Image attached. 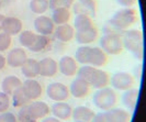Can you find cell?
Instances as JSON below:
<instances>
[{
	"instance_id": "6da1fadb",
	"label": "cell",
	"mask_w": 146,
	"mask_h": 122,
	"mask_svg": "<svg viewBox=\"0 0 146 122\" xmlns=\"http://www.w3.org/2000/svg\"><path fill=\"white\" fill-rule=\"evenodd\" d=\"M77 76L86 80L91 87L100 89L108 87L110 84V75L101 68L94 67L90 65H82L78 68Z\"/></svg>"
},
{
	"instance_id": "7a4b0ae2",
	"label": "cell",
	"mask_w": 146,
	"mask_h": 122,
	"mask_svg": "<svg viewBox=\"0 0 146 122\" xmlns=\"http://www.w3.org/2000/svg\"><path fill=\"white\" fill-rule=\"evenodd\" d=\"M51 108L44 101H30L28 105L20 108L19 120L21 122H34L40 119H44L50 115Z\"/></svg>"
},
{
	"instance_id": "3957f363",
	"label": "cell",
	"mask_w": 146,
	"mask_h": 122,
	"mask_svg": "<svg viewBox=\"0 0 146 122\" xmlns=\"http://www.w3.org/2000/svg\"><path fill=\"white\" fill-rule=\"evenodd\" d=\"M122 42H123V47L129 52H131L139 61L143 59L144 45H143V33L141 30L129 29L124 31V33L122 34Z\"/></svg>"
},
{
	"instance_id": "277c9868",
	"label": "cell",
	"mask_w": 146,
	"mask_h": 122,
	"mask_svg": "<svg viewBox=\"0 0 146 122\" xmlns=\"http://www.w3.org/2000/svg\"><path fill=\"white\" fill-rule=\"evenodd\" d=\"M139 20L137 11L134 8H123L117 11L113 17L110 19L108 23L114 27L121 32H124L130 29L133 24H135Z\"/></svg>"
},
{
	"instance_id": "5b68a950",
	"label": "cell",
	"mask_w": 146,
	"mask_h": 122,
	"mask_svg": "<svg viewBox=\"0 0 146 122\" xmlns=\"http://www.w3.org/2000/svg\"><path fill=\"white\" fill-rule=\"evenodd\" d=\"M92 103L94 106L104 112L117 106V93L111 87H104V88L97 89V91L92 96Z\"/></svg>"
},
{
	"instance_id": "8992f818",
	"label": "cell",
	"mask_w": 146,
	"mask_h": 122,
	"mask_svg": "<svg viewBox=\"0 0 146 122\" xmlns=\"http://www.w3.org/2000/svg\"><path fill=\"white\" fill-rule=\"evenodd\" d=\"M99 47L107 55H119L124 49L122 36L117 34H103L99 40Z\"/></svg>"
},
{
	"instance_id": "52a82bcc",
	"label": "cell",
	"mask_w": 146,
	"mask_h": 122,
	"mask_svg": "<svg viewBox=\"0 0 146 122\" xmlns=\"http://www.w3.org/2000/svg\"><path fill=\"white\" fill-rule=\"evenodd\" d=\"M110 84L114 90L125 91L133 88L135 84L134 76L127 72H117L110 77Z\"/></svg>"
},
{
	"instance_id": "ba28073f",
	"label": "cell",
	"mask_w": 146,
	"mask_h": 122,
	"mask_svg": "<svg viewBox=\"0 0 146 122\" xmlns=\"http://www.w3.org/2000/svg\"><path fill=\"white\" fill-rule=\"evenodd\" d=\"M46 95L51 100L55 101V102L66 101L70 97L69 87H67L63 83L54 81V83H51L50 85H47Z\"/></svg>"
},
{
	"instance_id": "9c48e42d",
	"label": "cell",
	"mask_w": 146,
	"mask_h": 122,
	"mask_svg": "<svg viewBox=\"0 0 146 122\" xmlns=\"http://www.w3.org/2000/svg\"><path fill=\"white\" fill-rule=\"evenodd\" d=\"M21 87L23 93H25L27 98L30 101L38 100V98H41L43 95V87L34 78L25 79L22 83Z\"/></svg>"
},
{
	"instance_id": "30bf717a",
	"label": "cell",
	"mask_w": 146,
	"mask_h": 122,
	"mask_svg": "<svg viewBox=\"0 0 146 122\" xmlns=\"http://www.w3.org/2000/svg\"><path fill=\"white\" fill-rule=\"evenodd\" d=\"M33 27H34L37 34L50 36L54 33V30H55L56 25L51 19V17L42 15L35 18V20L33 22Z\"/></svg>"
},
{
	"instance_id": "8fae6325",
	"label": "cell",
	"mask_w": 146,
	"mask_h": 122,
	"mask_svg": "<svg viewBox=\"0 0 146 122\" xmlns=\"http://www.w3.org/2000/svg\"><path fill=\"white\" fill-rule=\"evenodd\" d=\"M38 76L42 77H54L58 73V62L52 57H44L37 61Z\"/></svg>"
},
{
	"instance_id": "7c38bea8",
	"label": "cell",
	"mask_w": 146,
	"mask_h": 122,
	"mask_svg": "<svg viewBox=\"0 0 146 122\" xmlns=\"http://www.w3.org/2000/svg\"><path fill=\"white\" fill-rule=\"evenodd\" d=\"M73 11L75 15H86L96 17L97 15V1L96 0H76L73 3Z\"/></svg>"
},
{
	"instance_id": "4fadbf2b",
	"label": "cell",
	"mask_w": 146,
	"mask_h": 122,
	"mask_svg": "<svg viewBox=\"0 0 146 122\" xmlns=\"http://www.w3.org/2000/svg\"><path fill=\"white\" fill-rule=\"evenodd\" d=\"M90 89H91V86L87 81L77 76L69 86V93H70V96L77 99H84L89 95Z\"/></svg>"
},
{
	"instance_id": "5bb4252c",
	"label": "cell",
	"mask_w": 146,
	"mask_h": 122,
	"mask_svg": "<svg viewBox=\"0 0 146 122\" xmlns=\"http://www.w3.org/2000/svg\"><path fill=\"white\" fill-rule=\"evenodd\" d=\"M78 63L73 56L65 55L59 59L58 72H60L66 77H75L78 73Z\"/></svg>"
},
{
	"instance_id": "9a60e30c",
	"label": "cell",
	"mask_w": 146,
	"mask_h": 122,
	"mask_svg": "<svg viewBox=\"0 0 146 122\" xmlns=\"http://www.w3.org/2000/svg\"><path fill=\"white\" fill-rule=\"evenodd\" d=\"M28 58V53L22 47H15L8 53L7 64L13 68H21Z\"/></svg>"
},
{
	"instance_id": "2e32d148",
	"label": "cell",
	"mask_w": 146,
	"mask_h": 122,
	"mask_svg": "<svg viewBox=\"0 0 146 122\" xmlns=\"http://www.w3.org/2000/svg\"><path fill=\"white\" fill-rule=\"evenodd\" d=\"M99 36V30L96 25H92L88 29L81 30V31H76L75 36L76 41L82 45H88V44L94 43Z\"/></svg>"
},
{
	"instance_id": "e0dca14e",
	"label": "cell",
	"mask_w": 146,
	"mask_h": 122,
	"mask_svg": "<svg viewBox=\"0 0 146 122\" xmlns=\"http://www.w3.org/2000/svg\"><path fill=\"white\" fill-rule=\"evenodd\" d=\"M23 31V22L17 17H6L2 22V32L9 35H19Z\"/></svg>"
},
{
	"instance_id": "ac0fdd59",
	"label": "cell",
	"mask_w": 146,
	"mask_h": 122,
	"mask_svg": "<svg viewBox=\"0 0 146 122\" xmlns=\"http://www.w3.org/2000/svg\"><path fill=\"white\" fill-rule=\"evenodd\" d=\"M51 112L55 118L59 119L60 121H66L72 118L73 107L66 101H59V102H55L52 106Z\"/></svg>"
},
{
	"instance_id": "d6986e66",
	"label": "cell",
	"mask_w": 146,
	"mask_h": 122,
	"mask_svg": "<svg viewBox=\"0 0 146 122\" xmlns=\"http://www.w3.org/2000/svg\"><path fill=\"white\" fill-rule=\"evenodd\" d=\"M108 122H131V112L122 108H112L104 111Z\"/></svg>"
},
{
	"instance_id": "ffe728a7",
	"label": "cell",
	"mask_w": 146,
	"mask_h": 122,
	"mask_svg": "<svg viewBox=\"0 0 146 122\" xmlns=\"http://www.w3.org/2000/svg\"><path fill=\"white\" fill-rule=\"evenodd\" d=\"M75 29L73 25H70L69 23L66 24H60V25H56L55 30H54V36L56 40H58L59 42L63 43H67L69 41H72L75 36Z\"/></svg>"
},
{
	"instance_id": "44dd1931",
	"label": "cell",
	"mask_w": 146,
	"mask_h": 122,
	"mask_svg": "<svg viewBox=\"0 0 146 122\" xmlns=\"http://www.w3.org/2000/svg\"><path fill=\"white\" fill-rule=\"evenodd\" d=\"M108 62V55L103 52L99 46H91L89 58H88V65L94 67H102Z\"/></svg>"
},
{
	"instance_id": "7402d4cb",
	"label": "cell",
	"mask_w": 146,
	"mask_h": 122,
	"mask_svg": "<svg viewBox=\"0 0 146 122\" xmlns=\"http://www.w3.org/2000/svg\"><path fill=\"white\" fill-rule=\"evenodd\" d=\"M95 115L96 112L91 108L87 107V106H78L73 109L72 118L74 119V121L91 122Z\"/></svg>"
},
{
	"instance_id": "603a6c76",
	"label": "cell",
	"mask_w": 146,
	"mask_h": 122,
	"mask_svg": "<svg viewBox=\"0 0 146 122\" xmlns=\"http://www.w3.org/2000/svg\"><path fill=\"white\" fill-rule=\"evenodd\" d=\"M139 88H130L127 90H125L123 96H122V102L126 108V110H129L130 112H133L134 109L136 107L137 99H139Z\"/></svg>"
},
{
	"instance_id": "cb8c5ba5",
	"label": "cell",
	"mask_w": 146,
	"mask_h": 122,
	"mask_svg": "<svg viewBox=\"0 0 146 122\" xmlns=\"http://www.w3.org/2000/svg\"><path fill=\"white\" fill-rule=\"evenodd\" d=\"M22 86V80L19 77H17L15 75H10L5 77L2 83H1V89L3 93H8L9 96H11L15 93L18 88Z\"/></svg>"
},
{
	"instance_id": "d4e9b609",
	"label": "cell",
	"mask_w": 146,
	"mask_h": 122,
	"mask_svg": "<svg viewBox=\"0 0 146 122\" xmlns=\"http://www.w3.org/2000/svg\"><path fill=\"white\" fill-rule=\"evenodd\" d=\"M22 75L27 79L35 78L38 76V68H37V61L34 58H28L25 63L21 66Z\"/></svg>"
},
{
	"instance_id": "484cf974",
	"label": "cell",
	"mask_w": 146,
	"mask_h": 122,
	"mask_svg": "<svg viewBox=\"0 0 146 122\" xmlns=\"http://www.w3.org/2000/svg\"><path fill=\"white\" fill-rule=\"evenodd\" d=\"M70 18H72V12L69 9H55V10H53L51 17L55 25L66 24L70 21Z\"/></svg>"
},
{
	"instance_id": "4316f807",
	"label": "cell",
	"mask_w": 146,
	"mask_h": 122,
	"mask_svg": "<svg viewBox=\"0 0 146 122\" xmlns=\"http://www.w3.org/2000/svg\"><path fill=\"white\" fill-rule=\"evenodd\" d=\"M50 37L46 35H41V34H37L35 37V41L34 43L32 44L29 47V50L33 53H40V52H43L45 51L48 46H50Z\"/></svg>"
},
{
	"instance_id": "83f0119b",
	"label": "cell",
	"mask_w": 146,
	"mask_h": 122,
	"mask_svg": "<svg viewBox=\"0 0 146 122\" xmlns=\"http://www.w3.org/2000/svg\"><path fill=\"white\" fill-rule=\"evenodd\" d=\"M95 25L92 18L86 15H76L75 21H74V29L75 31H81V30L88 29L90 27Z\"/></svg>"
},
{
	"instance_id": "f1b7e54d",
	"label": "cell",
	"mask_w": 146,
	"mask_h": 122,
	"mask_svg": "<svg viewBox=\"0 0 146 122\" xmlns=\"http://www.w3.org/2000/svg\"><path fill=\"white\" fill-rule=\"evenodd\" d=\"M30 10L35 15H44L48 9V0H31L29 3Z\"/></svg>"
},
{
	"instance_id": "f546056e",
	"label": "cell",
	"mask_w": 146,
	"mask_h": 122,
	"mask_svg": "<svg viewBox=\"0 0 146 122\" xmlns=\"http://www.w3.org/2000/svg\"><path fill=\"white\" fill-rule=\"evenodd\" d=\"M90 50H91V46H89V45H81V46H79L76 50V52H75V57L74 58L79 64L88 65V58H89Z\"/></svg>"
},
{
	"instance_id": "4dcf8cb0",
	"label": "cell",
	"mask_w": 146,
	"mask_h": 122,
	"mask_svg": "<svg viewBox=\"0 0 146 122\" xmlns=\"http://www.w3.org/2000/svg\"><path fill=\"white\" fill-rule=\"evenodd\" d=\"M36 37V33L31 31V30H24L19 34V43L21 44L23 47L29 49L32 44L34 43Z\"/></svg>"
},
{
	"instance_id": "1f68e13d",
	"label": "cell",
	"mask_w": 146,
	"mask_h": 122,
	"mask_svg": "<svg viewBox=\"0 0 146 122\" xmlns=\"http://www.w3.org/2000/svg\"><path fill=\"white\" fill-rule=\"evenodd\" d=\"M11 96H12V103H13V107H15V108H21V107H23V106H25V105H28L30 102V100L27 98V96H25V93H23L22 87L18 88Z\"/></svg>"
},
{
	"instance_id": "d6a6232c",
	"label": "cell",
	"mask_w": 146,
	"mask_h": 122,
	"mask_svg": "<svg viewBox=\"0 0 146 122\" xmlns=\"http://www.w3.org/2000/svg\"><path fill=\"white\" fill-rule=\"evenodd\" d=\"M75 0H48V7L51 10L55 9H70Z\"/></svg>"
},
{
	"instance_id": "836d02e7",
	"label": "cell",
	"mask_w": 146,
	"mask_h": 122,
	"mask_svg": "<svg viewBox=\"0 0 146 122\" xmlns=\"http://www.w3.org/2000/svg\"><path fill=\"white\" fill-rule=\"evenodd\" d=\"M11 43H12V36L5 32H0V52H6L9 50Z\"/></svg>"
},
{
	"instance_id": "e575fe53",
	"label": "cell",
	"mask_w": 146,
	"mask_h": 122,
	"mask_svg": "<svg viewBox=\"0 0 146 122\" xmlns=\"http://www.w3.org/2000/svg\"><path fill=\"white\" fill-rule=\"evenodd\" d=\"M11 106V97L8 93L0 91V113L8 111Z\"/></svg>"
},
{
	"instance_id": "d590c367",
	"label": "cell",
	"mask_w": 146,
	"mask_h": 122,
	"mask_svg": "<svg viewBox=\"0 0 146 122\" xmlns=\"http://www.w3.org/2000/svg\"><path fill=\"white\" fill-rule=\"evenodd\" d=\"M0 122H18V119L12 112H2L0 113Z\"/></svg>"
},
{
	"instance_id": "8d00e7d4",
	"label": "cell",
	"mask_w": 146,
	"mask_h": 122,
	"mask_svg": "<svg viewBox=\"0 0 146 122\" xmlns=\"http://www.w3.org/2000/svg\"><path fill=\"white\" fill-rule=\"evenodd\" d=\"M117 2L123 8H132L134 5H136L137 0H117Z\"/></svg>"
},
{
	"instance_id": "74e56055",
	"label": "cell",
	"mask_w": 146,
	"mask_h": 122,
	"mask_svg": "<svg viewBox=\"0 0 146 122\" xmlns=\"http://www.w3.org/2000/svg\"><path fill=\"white\" fill-rule=\"evenodd\" d=\"M91 122H108V120H107V117L104 115V112L101 111V112L96 113L95 117L92 118Z\"/></svg>"
},
{
	"instance_id": "f35d334b",
	"label": "cell",
	"mask_w": 146,
	"mask_h": 122,
	"mask_svg": "<svg viewBox=\"0 0 146 122\" xmlns=\"http://www.w3.org/2000/svg\"><path fill=\"white\" fill-rule=\"evenodd\" d=\"M42 122H62L59 119H57V118H55L54 115L53 117H50V115H47V117H45L43 120H42Z\"/></svg>"
},
{
	"instance_id": "ab89813d",
	"label": "cell",
	"mask_w": 146,
	"mask_h": 122,
	"mask_svg": "<svg viewBox=\"0 0 146 122\" xmlns=\"http://www.w3.org/2000/svg\"><path fill=\"white\" fill-rule=\"evenodd\" d=\"M6 65H7V58L0 54V71H2L6 67Z\"/></svg>"
},
{
	"instance_id": "60d3db41",
	"label": "cell",
	"mask_w": 146,
	"mask_h": 122,
	"mask_svg": "<svg viewBox=\"0 0 146 122\" xmlns=\"http://www.w3.org/2000/svg\"><path fill=\"white\" fill-rule=\"evenodd\" d=\"M137 73H139L137 76H139V79L141 78V74H142V64H139L137 67H135V75H136Z\"/></svg>"
},
{
	"instance_id": "b9f144b4",
	"label": "cell",
	"mask_w": 146,
	"mask_h": 122,
	"mask_svg": "<svg viewBox=\"0 0 146 122\" xmlns=\"http://www.w3.org/2000/svg\"><path fill=\"white\" fill-rule=\"evenodd\" d=\"M5 18H6L5 15L0 13V32H2V22H3V20H5Z\"/></svg>"
},
{
	"instance_id": "7bdbcfd3",
	"label": "cell",
	"mask_w": 146,
	"mask_h": 122,
	"mask_svg": "<svg viewBox=\"0 0 146 122\" xmlns=\"http://www.w3.org/2000/svg\"><path fill=\"white\" fill-rule=\"evenodd\" d=\"M1 6H2V0H0V9H1Z\"/></svg>"
},
{
	"instance_id": "ee69618b",
	"label": "cell",
	"mask_w": 146,
	"mask_h": 122,
	"mask_svg": "<svg viewBox=\"0 0 146 122\" xmlns=\"http://www.w3.org/2000/svg\"><path fill=\"white\" fill-rule=\"evenodd\" d=\"M74 122H80V121H74Z\"/></svg>"
}]
</instances>
